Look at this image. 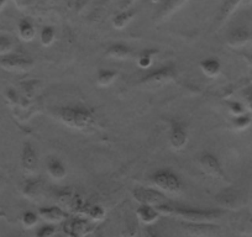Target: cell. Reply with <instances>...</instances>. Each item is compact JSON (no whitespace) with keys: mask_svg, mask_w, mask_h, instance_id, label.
<instances>
[{"mask_svg":"<svg viewBox=\"0 0 252 237\" xmlns=\"http://www.w3.org/2000/svg\"><path fill=\"white\" fill-rule=\"evenodd\" d=\"M56 30L53 26H43L40 32V41L43 46H51L55 42Z\"/></svg>","mask_w":252,"mask_h":237,"instance_id":"obj_26","label":"cell"},{"mask_svg":"<svg viewBox=\"0 0 252 237\" xmlns=\"http://www.w3.org/2000/svg\"><path fill=\"white\" fill-rule=\"evenodd\" d=\"M1 182H3V179H1V176H0V185H1Z\"/></svg>","mask_w":252,"mask_h":237,"instance_id":"obj_42","label":"cell"},{"mask_svg":"<svg viewBox=\"0 0 252 237\" xmlns=\"http://www.w3.org/2000/svg\"><path fill=\"white\" fill-rule=\"evenodd\" d=\"M38 86H40V82L38 81H28L21 83V91H23L25 99H31L35 96V94L37 93Z\"/></svg>","mask_w":252,"mask_h":237,"instance_id":"obj_27","label":"cell"},{"mask_svg":"<svg viewBox=\"0 0 252 237\" xmlns=\"http://www.w3.org/2000/svg\"><path fill=\"white\" fill-rule=\"evenodd\" d=\"M87 214H88V216L91 217V219L100 221V220H103L104 217H105V210H104V207H100V205H93V207H89Z\"/></svg>","mask_w":252,"mask_h":237,"instance_id":"obj_32","label":"cell"},{"mask_svg":"<svg viewBox=\"0 0 252 237\" xmlns=\"http://www.w3.org/2000/svg\"><path fill=\"white\" fill-rule=\"evenodd\" d=\"M5 99L6 103L10 106H16L21 103L20 94L18 93L15 88H8L5 90Z\"/></svg>","mask_w":252,"mask_h":237,"instance_id":"obj_30","label":"cell"},{"mask_svg":"<svg viewBox=\"0 0 252 237\" xmlns=\"http://www.w3.org/2000/svg\"><path fill=\"white\" fill-rule=\"evenodd\" d=\"M188 144V129L184 121L179 118H171L169 121V145L176 151H181Z\"/></svg>","mask_w":252,"mask_h":237,"instance_id":"obj_6","label":"cell"},{"mask_svg":"<svg viewBox=\"0 0 252 237\" xmlns=\"http://www.w3.org/2000/svg\"><path fill=\"white\" fill-rule=\"evenodd\" d=\"M242 1L244 0H224V3L219 10V20H226Z\"/></svg>","mask_w":252,"mask_h":237,"instance_id":"obj_24","label":"cell"},{"mask_svg":"<svg viewBox=\"0 0 252 237\" xmlns=\"http://www.w3.org/2000/svg\"><path fill=\"white\" fill-rule=\"evenodd\" d=\"M43 190V182L40 178H29L21 185V193L29 199H36Z\"/></svg>","mask_w":252,"mask_h":237,"instance_id":"obj_14","label":"cell"},{"mask_svg":"<svg viewBox=\"0 0 252 237\" xmlns=\"http://www.w3.org/2000/svg\"><path fill=\"white\" fill-rule=\"evenodd\" d=\"M13 48V40L6 35H0V56L9 55V53H11Z\"/></svg>","mask_w":252,"mask_h":237,"instance_id":"obj_29","label":"cell"},{"mask_svg":"<svg viewBox=\"0 0 252 237\" xmlns=\"http://www.w3.org/2000/svg\"><path fill=\"white\" fill-rule=\"evenodd\" d=\"M21 222H23L24 226L26 229H31V227H35L38 222V215L36 212L31 211V210H28L23 214L21 216Z\"/></svg>","mask_w":252,"mask_h":237,"instance_id":"obj_28","label":"cell"},{"mask_svg":"<svg viewBox=\"0 0 252 237\" xmlns=\"http://www.w3.org/2000/svg\"><path fill=\"white\" fill-rule=\"evenodd\" d=\"M132 55V50L129 46L124 45V43H113L106 50V56L113 59H118V61H125L129 59Z\"/></svg>","mask_w":252,"mask_h":237,"instance_id":"obj_16","label":"cell"},{"mask_svg":"<svg viewBox=\"0 0 252 237\" xmlns=\"http://www.w3.org/2000/svg\"><path fill=\"white\" fill-rule=\"evenodd\" d=\"M132 195H134L135 200L139 202L140 204L151 205V207H157V205L168 203L166 194H163L159 190L154 189V188L137 187L132 192Z\"/></svg>","mask_w":252,"mask_h":237,"instance_id":"obj_7","label":"cell"},{"mask_svg":"<svg viewBox=\"0 0 252 237\" xmlns=\"http://www.w3.org/2000/svg\"><path fill=\"white\" fill-rule=\"evenodd\" d=\"M18 32L21 40L29 42V41L33 40L36 31L33 24L29 19H21L18 23Z\"/></svg>","mask_w":252,"mask_h":237,"instance_id":"obj_20","label":"cell"},{"mask_svg":"<svg viewBox=\"0 0 252 237\" xmlns=\"http://www.w3.org/2000/svg\"><path fill=\"white\" fill-rule=\"evenodd\" d=\"M136 216L145 225H154L159 219L161 214L157 211L155 207L140 204V207L136 209Z\"/></svg>","mask_w":252,"mask_h":237,"instance_id":"obj_15","label":"cell"},{"mask_svg":"<svg viewBox=\"0 0 252 237\" xmlns=\"http://www.w3.org/2000/svg\"><path fill=\"white\" fill-rule=\"evenodd\" d=\"M158 53V51L155 48H145L140 52L139 57H137V66L141 69H149L152 66L154 62V57Z\"/></svg>","mask_w":252,"mask_h":237,"instance_id":"obj_22","label":"cell"},{"mask_svg":"<svg viewBox=\"0 0 252 237\" xmlns=\"http://www.w3.org/2000/svg\"><path fill=\"white\" fill-rule=\"evenodd\" d=\"M95 237H104V236H103V234H98Z\"/></svg>","mask_w":252,"mask_h":237,"instance_id":"obj_41","label":"cell"},{"mask_svg":"<svg viewBox=\"0 0 252 237\" xmlns=\"http://www.w3.org/2000/svg\"><path fill=\"white\" fill-rule=\"evenodd\" d=\"M225 214L222 209H194V207H174L173 214L189 222H210L220 219Z\"/></svg>","mask_w":252,"mask_h":237,"instance_id":"obj_3","label":"cell"},{"mask_svg":"<svg viewBox=\"0 0 252 237\" xmlns=\"http://www.w3.org/2000/svg\"><path fill=\"white\" fill-rule=\"evenodd\" d=\"M46 169H47V173L53 179L60 180L67 176L66 164L63 163L62 159L56 156L47 157V159H46Z\"/></svg>","mask_w":252,"mask_h":237,"instance_id":"obj_13","label":"cell"},{"mask_svg":"<svg viewBox=\"0 0 252 237\" xmlns=\"http://www.w3.org/2000/svg\"><path fill=\"white\" fill-rule=\"evenodd\" d=\"M58 200H60L62 204H71L73 202V195H72L71 190H62L58 194Z\"/></svg>","mask_w":252,"mask_h":237,"instance_id":"obj_34","label":"cell"},{"mask_svg":"<svg viewBox=\"0 0 252 237\" xmlns=\"http://www.w3.org/2000/svg\"><path fill=\"white\" fill-rule=\"evenodd\" d=\"M56 234V226L53 224H46L38 227L35 232L36 237H52Z\"/></svg>","mask_w":252,"mask_h":237,"instance_id":"obj_31","label":"cell"},{"mask_svg":"<svg viewBox=\"0 0 252 237\" xmlns=\"http://www.w3.org/2000/svg\"><path fill=\"white\" fill-rule=\"evenodd\" d=\"M229 109L235 116L244 114V106H242L240 103H237V101H232V103H230L229 104Z\"/></svg>","mask_w":252,"mask_h":237,"instance_id":"obj_36","label":"cell"},{"mask_svg":"<svg viewBox=\"0 0 252 237\" xmlns=\"http://www.w3.org/2000/svg\"><path fill=\"white\" fill-rule=\"evenodd\" d=\"M234 126L236 129L242 130L246 129L250 124H251V118L249 115H245V114H241V115H237L234 118V121H232Z\"/></svg>","mask_w":252,"mask_h":237,"instance_id":"obj_33","label":"cell"},{"mask_svg":"<svg viewBox=\"0 0 252 237\" xmlns=\"http://www.w3.org/2000/svg\"><path fill=\"white\" fill-rule=\"evenodd\" d=\"M218 204L221 207H226V209H235L237 205L240 204V193L234 188H226V189L221 190L219 194L215 197Z\"/></svg>","mask_w":252,"mask_h":237,"instance_id":"obj_11","label":"cell"},{"mask_svg":"<svg viewBox=\"0 0 252 237\" xmlns=\"http://www.w3.org/2000/svg\"><path fill=\"white\" fill-rule=\"evenodd\" d=\"M177 78L176 67L172 64H166V66L157 67V68L151 69L146 72L141 77V83L146 86H163V84L169 83Z\"/></svg>","mask_w":252,"mask_h":237,"instance_id":"obj_4","label":"cell"},{"mask_svg":"<svg viewBox=\"0 0 252 237\" xmlns=\"http://www.w3.org/2000/svg\"><path fill=\"white\" fill-rule=\"evenodd\" d=\"M58 120L62 124L78 130L91 129L95 124L93 113L84 106H63L56 111Z\"/></svg>","mask_w":252,"mask_h":237,"instance_id":"obj_1","label":"cell"},{"mask_svg":"<svg viewBox=\"0 0 252 237\" xmlns=\"http://www.w3.org/2000/svg\"><path fill=\"white\" fill-rule=\"evenodd\" d=\"M186 0H162L161 5H159L158 11L156 14L157 20H163L167 16L173 14L178 8H181Z\"/></svg>","mask_w":252,"mask_h":237,"instance_id":"obj_17","label":"cell"},{"mask_svg":"<svg viewBox=\"0 0 252 237\" xmlns=\"http://www.w3.org/2000/svg\"><path fill=\"white\" fill-rule=\"evenodd\" d=\"M152 1H154V3H157V1H159V0H152Z\"/></svg>","mask_w":252,"mask_h":237,"instance_id":"obj_43","label":"cell"},{"mask_svg":"<svg viewBox=\"0 0 252 237\" xmlns=\"http://www.w3.org/2000/svg\"><path fill=\"white\" fill-rule=\"evenodd\" d=\"M92 230H93V226L87 220L81 219V217L67 220L64 225V231L71 237H84L86 235L91 234Z\"/></svg>","mask_w":252,"mask_h":237,"instance_id":"obj_10","label":"cell"},{"mask_svg":"<svg viewBox=\"0 0 252 237\" xmlns=\"http://www.w3.org/2000/svg\"><path fill=\"white\" fill-rule=\"evenodd\" d=\"M6 1H8V0H0V9L4 8V5L6 4Z\"/></svg>","mask_w":252,"mask_h":237,"instance_id":"obj_38","label":"cell"},{"mask_svg":"<svg viewBox=\"0 0 252 237\" xmlns=\"http://www.w3.org/2000/svg\"><path fill=\"white\" fill-rule=\"evenodd\" d=\"M146 237H163V235L154 225H146Z\"/></svg>","mask_w":252,"mask_h":237,"instance_id":"obj_35","label":"cell"},{"mask_svg":"<svg viewBox=\"0 0 252 237\" xmlns=\"http://www.w3.org/2000/svg\"><path fill=\"white\" fill-rule=\"evenodd\" d=\"M199 167L205 174L214 178H219L222 176L221 163L215 154L210 152H204L199 157Z\"/></svg>","mask_w":252,"mask_h":237,"instance_id":"obj_9","label":"cell"},{"mask_svg":"<svg viewBox=\"0 0 252 237\" xmlns=\"http://www.w3.org/2000/svg\"><path fill=\"white\" fill-rule=\"evenodd\" d=\"M244 3H246V4H250V3H252V0H244Z\"/></svg>","mask_w":252,"mask_h":237,"instance_id":"obj_40","label":"cell"},{"mask_svg":"<svg viewBox=\"0 0 252 237\" xmlns=\"http://www.w3.org/2000/svg\"><path fill=\"white\" fill-rule=\"evenodd\" d=\"M20 163L21 168L24 169L25 173H33L37 168L38 164V154L35 147L30 142H25L23 145L20 154Z\"/></svg>","mask_w":252,"mask_h":237,"instance_id":"obj_8","label":"cell"},{"mask_svg":"<svg viewBox=\"0 0 252 237\" xmlns=\"http://www.w3.org/2000/svg\"><path fill=\"white\" fill-rule=\"evenodd\" d=\"M25 1H26V0H15V3L19 4V5H21V4H24V3H25Z\"/></svg>","mask_w":252,"mask_h":237,"instance_id":"obj_39","label":"cell"},{"mask_svg":"<svg viewBox=\"0 0 252 237\" xmlns=\"http://www.w3.org/2000/svg\"><path fill=\"white\" fill-rule=\"evenodd\" d=\"M247 100H249V105H250V108L252 109V93L250 94V95H249V99H247Z\"/></svg>","mask_w":252,"mask_h":237,"instance_id":"obj_37","label":"cell"},{"mask_svg":"<svg viewBox=\"0 0 252 237\" xmlns=\"http://www.w3.org/2000/svg\"><path fill=\"white\" fill-rule=\"evenodd\" d=\"M135 16V13L131 10H125L123 13H119L115 18L113 19V26L118 30H123L124 28L129 25L130 21Z\"/></svg>","mask_w":252,"mask_h":237,"instance_id":"obj_25","label":"cell"},{"mask_svg":"<svg viewBox=\"0 0 252 237\" xmlns=\"http://www.w3.org/2000/svg\"><path fill=\"white\" fill-rule=\"evenodd\" d=\"M38 216L42 217L45 221L55 224V222H61L63 220H67L68 215L61 207L57 205H51V207H43L38 209Z\"/></svg>","mask_w":252,"mask_h":237,"instance_id":"obj_12","label":"cell"},{"mask_svg":"<svg viewBox=\"0 0 252 237\" xmlns=\"http://www.w3.org/2000/svg\"><path fill=\"white\" fill-rule=\"evenodd\" d=\"M183 227L193 235H203L207 234L208 231H212V230H217V225H210L208 222H189L187 221L186 224H183Z\"/></svg>","mask_w":252,"mask_h":237,"instance_id":"obj_21","label":"cell"},{"mask_svg":"<svg viewBox=\"0 0 252 237\" xmlns=\"http://www.w3.org/2000/svg\"><path fill=\"white\" fill-rule=\"evenodd\" d=\"M250 40V31L246 28H236L227 35V42L231 46H240Z\"/></svg>","mask_w":252,"mask_h":237,"instance_id":"obj_19","label":"cell"},{"mask_svg":"<svg viewBox=\"0 0 252 237\" xmlns=\"http://www.w3.org/2000/svg\"><path fill=\"white\" fill-rule=\"evenodd\" d=\"M119 73L114 69L109 68H99L96 72V82H98L100 86H109V84L113 83L116 78H118Z\"/></svg>","mask_w":252,"mask_h":237,"instance_id":"obj_23","label":"cell"},{"mask_svg":"<svg viewBox=\"0 0 252 237\" xmlns=\"http://www.w3.org/2000/svg\"><path fill=\"white\" fill-rule=\"evenodd\" d=\"M33 67V61L30 57L24 55H16V53H9V55L1 56L0 58V68L6 72L13 73H25Z\"/></svg>","mask_w":252,"mask_h":237,"instance_id":"obj_5","label":"cell"},{"mask_svg":"<svg viewBox=\"0 0 252 237\" xmlns=\"http://www.w3.org/2000/svg\"><path fill=\"white\" fill-rule=\"evenodd\" d=\"M6 237H13V236H6Z\"/></svg>","mask_w":252,"mask_h":237,"instance_id":"obj_44","label":"cell"},{"mask_svg":"<svg viewBox=\"0 0 252 237\" xmlns=\"http://www.w3.org/2000/svg\"><path fill=\"white\" fill-rule=\"evenodd\" d=\"M150 180L158 189L172 193V194H177L183 189V182H182L181 177L172 172L171 169H158V171L154 172L150 176Z\"/></svg>","mask_w":252,"mask_h":237,"instance_id":"obj_2","label":"cell"},{"mask_svg":"<svg viewBox=\"0 0 252 237\" xmlns=\"http://www.w3.org/2000/svg\"><path fill=\"white\" fill-rule=\"evenodd\" d=\"M199 67L203 73L207 77H209V78H214L221 71V63L215 57H208L202 59L199 63Z\"/></svg>","mask_w":252,"mask_h":237,"instance_id":"obj_18","label":"cell"}]
</instances>
